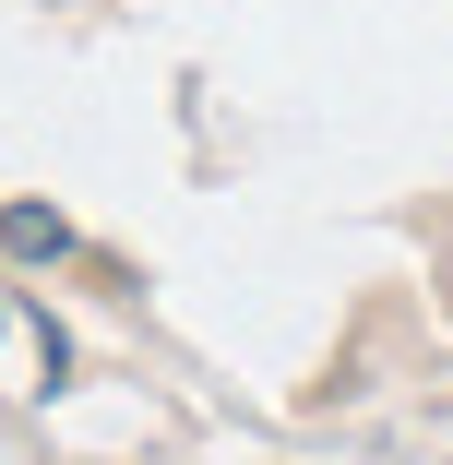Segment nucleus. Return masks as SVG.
I'll return each mask as SVG.
<instances>
[{"label": "nucleus", "mask_w": 453, "mask_h": 465, "mask_svg": "<svg viewBox=\"0 0 453 465\" xmlns=\"http://www.w3.org/2000/svg\"><path fill=\"white\" fill-rule=\"evenodd\" d=\"M0 251H25V262H60V251H72V227H60L48 203H13V215H0Z\"/></svg>", "instance_id": "obj_1"}]
</instances>
